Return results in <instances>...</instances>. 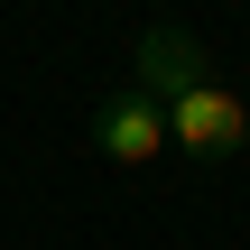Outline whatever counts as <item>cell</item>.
<instances>
[{"instance_id": "6da1fadb", "label": "cell", "mask_w": 250, "mask_h": 250, "mask_svg": "<svg viewBox=\"0 0 250 250\" xmlns=\"http://www.w3.org/2000/svg\"><path fill=\"white\" fill-rule=\"evenodd\" d=\"M130 65H139L130 83H139L148 102H186V93L223 83V74H213V46H204L186 19H148V28H139V46H130Z\"/></svg>"}, {"instance_id": "7a4b0ae2", "label": "cell", "mask_w": 250, "mask_h": 250, "mask_svg": "<svg viewBox=\"0 0 250 250\" xmlns=\"http://www.w3.org/2000/svg\"><path fill=\"white\" fill-rule=\"evenodd\" d=\"M167 148H186V158H204V167L241 158L250 148V102L232 93V83H204V93L167 102Z\"/></svg>"}, {"instance_id": "3957f363", "label": "cell", "mask_w": 250, "mask_h": 250, "mask_svg": "<svg viewBox=\"0 0 250 250\" xmlns=\"http://www.w3.org/2000/svg\"><path fill=\"white\" fill-rule=\"evenodd\" d=\"M93 148L111 167H158L167 158V102H148L139 83H121L102 111H93Z\"/></svg>"}]
</instances>
